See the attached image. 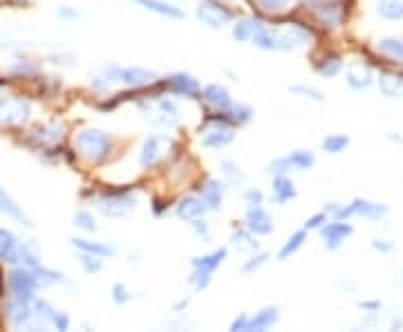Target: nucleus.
I'll return each instance as SVG.
<instances>
[{"mask_svg":"<svg viewBox=\"0 0 403 332\" xmlns=\"http://www.w3.org/2000/svg\"><path fill=\"white\" fill-rule=\"evenodd\" d=\"M318 19L325 27H338L343 14H340V9L336 5H325V7L318 9Z\"/></svg>","mask_w":403,"mask_h":332,"instance_id":"36","label":"nucleus"},{"mask_svg":"<svg viewBox=\"0 0 403 332\" xmlns=\"http://www.w3.org/2000/svg\"><path fill=\"white\" fill-rule=\"evenodd\" d=\"M79 263L83 265V269L88 271V274H97V271H101V267H103V263H101L99 256H95V254H85V251L79 254Z\"/></svg>","mask_w":403,"mask_h":332,"instance_id":"41","label":"nucleus"},{"mask_svg":"<svg viewBox=\"0 0 403 332\" xmlns=\"http://www.w3.org/2000/svg\"><path fill=\"white\" fill-rule=\"evenodd\" d=\"M222 175H224V182L231 185V187H242L246 182V177H244L240 166L236 162H229V160L222 162Z\"/></svg>","mask_w":403,"mask_h":332,"instance_id":"33","label":"nucleus"},{"mask_svg":"<svg viewBox=\"0 0 403 332\" xmlns=\"http://www.w3.org/2000/svg\"><path fill=\"white\" fill-rule=\"evenodd\" d=\"M345 81L352 90H367L372 83H375V74L365 63L359 61H352L345 68Z\"/></svg>","mask_w":403,"mask_h":332,"instance_id":"14","label":"nucleus"},{"mask_svg":"<svg viewBox=\"0 0 403 332\" xmlns=\"http://www.w3.org/2000/svg\"><path fill=\"white\" fill-rule=\"evenodd\" d=\"M168 85H170V90H173V93L179 95V97H197V95L202 93L199 81L193 77V74H186V72L170 74Z\"/></svg>","mask_w":403,"mask_h":332,"instance_id":"17","label":"nucleus"},{"mask_svg":"<svg viewBox=\"0 0 403 332\" xmlns=\"http://www.w3.org/2000/svg\"><path fill=\"white\" fill-rule=\"evenodd\" d=\"M278 319H281V310H278V306H267L260 312H256V316H249V328H246V332L249 330H256V332L269 330L271 326L278 323Z\"/></svg>","mask_w":403,"mask_h":332,"instance_id":"21","label":"nucleus"},{"mask_svg":"<svg viewBox=\"0 0 403 332\" xmlns=\"http://www.w3.org/2000/svg\"><path fill=\"white\" fill-rule=\"evenodd\" d=\"M115 79H117V83L139 88V85H148L150 81L157 79V72L146 70V68H137V66H132V68L115 66Z\"/></svg>","mask_w":403,"mask_h":332,"instance_id":"11","label":"nucleus"},{"mask_svg":"<svg viewBox=\"0 0 403 332\" xmlns=\"http://www.w3.org/2000/svg\"><path fill=\"white\" fill-rule=\"evenodd\" d=\"M352 224L343 222V220H334V222H325L320 227V234H323V245L328 249H336L345 243V240L352 236Z\"/></svg>","mask_w":403,"mask_h":332,"instance_id":"12","label":"nucleus"},{"mask_svg":"<svg viewBox=\"0 0 403 332\" xmlns=\"http://www.w3.org/2000/svg\"><path fill=\"white\" fill-rule=\"evenodd\" d=\"M52 323H54L58 330H68V328H70V316H68L66 312L54 310V314H52Z\"/></svg>","mask_w":403,"mask_h":332,"instance_id":"50","label":"nucleus"},{"mask_svg":"<svg viewBox=\"0 0 403 332\" xmlns=\"http://www.w3.org/2000/svg\"><path fill=\"white\" fill-rule=\"evenodd\" d=\"M32 314L41 323H52V314H54V308L48 304L45 299H34V308H32Z\"/></svg>","mask_w":403,"mask_h":332,"instance_id":"39","label":"nucleus"},{"mask_svg":"<svg viewBox=\"0 0 403 332\" xmlns=\"http://www.w3.org/2000/svg\"><path fill=\"white\" fill-rule=\"evenodd\" d=\"M224 191H226V185L220 182V180H209L204 185V189H202V200H204L209 211H218L222 207Z\"/></svg>","mask_w":403,"mask_h":332,"instance_id":"23","label":"nucleus"},{"mask_svg":"<svg viewBox=\"0 0 403 332\" xmlns=\"http://www.w3.org/2000/svg\"><path fill=\"white\" fill-rule=\"evenodd\" d=\"M132 3H137L139 7L146 9V11L157 14V16H164V19H182L184 16L179 7L170 5V3H164V0H132Z\"/></svg>","mask_w":403,"mask_h":332,"instance_id":"25","label":"nucleus"},{"mask_svg":"<svg viewBox=\"0 0 403 332\" xmlns=\"http://www.w3.org/2000/svg\"><path fill=\"white\" fill-rule=\"evenodd\" d=\"M289 93H293V95H298V97H303V99H312V101H325V97H323V93L318 88H312V85H303V83H296V85H289Z\"/></svg>","mask_w":403,"mask_h":332,"instance_id":"40","label":"nucleus"},{"mask_svg":"<svg viewBox=\"0 0 403 332\" xmlns=\"http://www.w3.org/2000/svg\"><path fill=\"white\" fill-rule=\"evenodd\" d=\"M328 211V209H325ZM328 214H332L336 220H347L352 216H361L365 220H381L385 214H387V207L381 204V202H372V200H361L356 198L352 200L350 204H336V207H330Z\"/></svg>","mask_w":403,"mask_h":332,"instance_id":"4","label":"nucleus"},{"mask_svg":"<svg viewBox=\"0 0 403 332\" xmlns=\"http://www.w3.org/2000/svg\"><path fill=\"white\" fill-rule=\"evenodd\" d=\"M105 218H128L137 209V193L135 191H119L108 193L95 204Z\"/></svg>","mask_w":403,"mask_h":332,"instance_id":"5","label":"nucleus"},{"mask_svg":"<svg viewBox=\"0 0 403 332\" xmlns=\"http://www.w3.org/2000/svg\"><path fill=\"white\" fill-rule=\"evenodd\" d=\"M197 19L202 25L211 29H224L234 23V14L229 7H224L218 0H202L197 5Z\"/></svg>","mask_w":403,"mask_h":332,"instance_id":"7","label":"nucleus"},{"mask_svg":"<svg viewBox=\"0 0 403 332\" xmlns=\"http://www.w3.org/2000/svg\"><path fill=\"white\" fill-rule=\"evenodd\" d=\"M146 119H150L152 126H159V128H173L179 122V108L175 101L170 99H159L155 103V110L148 108Z\"/></svg>","mask_w":403,"mask_h":332,"instance_id":"8","label":"nucleus"},{"mask_svg":"<svg viewBox=\"0 0 403 332\" xmlns=\"http://www.w3.org/2000/svg\"><path fill=\"white\" fill-rule=\"evenodd\" d=\"M271 195L278 204H287L289 200L296 198V187H293L291 177L285 175H273V187H271Z\"/></svg>","mask_w":403,"mask_h":332,"instance_id":"24","label":"nucleus"},{"mask_svg":"<svg viewBox=\"0 0 403 332\" xmlns=\"http://www.w3.org/2000/svg\"><path fill=\"white\" fill-rule=\"evenodd\" d=\"M202 97H204V101L209 105H213L215 110H220V113H229L231 108H234V99H231V93L220 85V83H211L206 85L204 90H202Z\"/></svg>","mask_w":403,"mask_h":332,"instance_id":"15","label":"nucleus"},{"mask_svg":"<svg viewBox=\"0 0 403 332\" xmlns=\"http://www.w3.org/2000/svg\"><path fill=\"white\" fill-rule=\"evenodd\" d=\"M72 245L79 249V251H85V254H95L99 259H105V256H112L115 249L105 243H99V240H88V238H74Z\"/></svg>","mask_w":403,"mask_h":332,"instance_id":"27","label":"nucleus"},{"mask_svg":"<svg viewBox=\"0 0 403 332\" xmlns=\"http://www.w3.org/2000/svg\"><path fill=\"white\" fill-rule=\"evenodd\" d=\"M32 269H34V274H36V279H38V285H54V283L63 281V274H61V271L48 269V267H43L41 263H36Z\"/></svg>","mask_w":403,"mask_h":332,"instance_id":"37","label":"nucleus"},{"mask_svg":"<svg viewBox=\"0 0 403 332\" xmlns=\"http://www.w3.org/2000/svg\"><path fill=\"white\" fill-rule=\"evenodd\" d=\"M303 3H316V0H303Z\"/></svg>","mask_w":403,"mask_h":332,"instance_id":"54","label":"nucleus"},{"mask_svg":"<svg viewBox=\"0 0 403 332\" xmlns=\"http://www.w3.org/2000/svg\"><path fill=\"white\" fill-rule=\"evenodd\" d=\"M74 224H76L79 229H83V232H97V229H99L95 216L88 214V211H79V214L74 216Z\"/></svg>","mask_w":403,"mask_h":332,"instance_id":"42","label":"nucleus"},{"mask_svg":"<svg viewBox=\"0 0 403 332\" xmlns=\"http://www.w3.org/2000/svg\"><path fill=\"white\" fill-rule=\"evenodd\" d=\"M320 146H323L325 153L336 155V153H343V150L350 146V138L347 135H328V138L320 142Z\"/></svg>","mask_w":403,"mask_h":332,"instance_id":"35","label":"nucleus"},{"mask_svg":"<svg viewBox=\"0 0 403 332\" xmlns=\"http://www.w3.org/2000/svg\"><path fill=\"white\" fill-rule=\"evenodd\" d=\"M246 328H249V314H240L238 319H234V323H231V330H240V332H246Z\"/></svg>","mask_w":403,"mask_h":332,"instance_id":"51","label":"nucleus"},{"mask_svg":"<svg viewBox=\"0 0 403 332\" xmlns=\"http://www.w3.org/2000/svg\"><path fill=\"white\" fill-rule=\"evenodd\" d=\"M191 227H193V232H195L202 240H209V238H211V227H209V222H204L202 218L193 220V222H191Z\"/></svg>","mask_w":403,"mask_h":332,"instance_id":"49","label":"nucleus"},{"mask_svg":"<svg viewBox=\"0 0 403 332\" xmlns=\"http://www.w3.org/2000/svg\"><path fill=\"white\" fill-rule=\"evenodd\" d=\"M9 290H11V296L19 299V301H34V292L38 290V279L34 274L32 267H14L11 274H9Z\"/></svg>","mask_w":403,"mask_h":332,"instance_id":"6","label":"nucleus"},{"mask_svg":"<svg viewBox=\"0 0 403 332\" xmlns=\"http://www.w3.org/2000/svg\"><path fill=\"white\" fill-rule=\"evenodd\" d=\"M379 90L387 99H403V74L399 72H381L379 74Z\"/></svg>","mask_w":403,"mask_h":332,"instance_id":"19","label":"nucleus"},{"mask_svg":"<svg viewBox=\"0 0 403 332\" xmlns=\"http://www.w3.org/2000/svg\"><path fill=\"white\" fill-rule=\"evenodd\" d=\"M267 261H269V254H267V251H253L251 259L242 265V271H244V274H251V271L260 269V267L265 265Z\"/></svg>","mask_w":403,"mask_h":332,"instance_id":"43","label":"nucleus"},{"mask_svg":"<svg viewBox=\"0 0 403 332\" xmlns=\"http://www.w3.org/2000/svg\"><path fill=\"white\" fill-rule=\"evenodd\" d=\"M177 216L184 220V222H193L197 218H202L206 214V204L202 200V195H184V198L177 202Z\"/></svg>","mask_w":403,"mask_h":332,"instance_id":"16","label":"nucleus"},{"mask_svg":"<svg viewBox=\"0 0 403 332\" xmlns=\"http://www.w3.org/2000/svg\"><path fill=\"white\" fill-rule=\"evenodd\" d=\"M5 316L7 321L14 326V328H23L27 326L29 321H32V308H29V304H25V301H19V299H11L9 304L5 306Z\"/></svg>","mask_w":403,"mask_h":332,"instance_id":"18","label":"nucleus"},{"mask_svg":"<svg viewBox=\"0 0 403 332\" xmlns=\"http://www.w3.org/2000/svg\"><path fill=\"white\" fill-rule=\"evenodd\" d=\"M36 133H43V140L45 142H56V140H61V126H56V124H52V126H43V128H38Z\"/></svg>","mask_w":403,"mask_h":332,"instance_id":"47","label":"nucleus"},{"mask_svg":"<svg viewBox=\"0 0 403 332\" xmlns=\"http://www.w3.org/2000/svg\"><path fill=\"white\" fill-rule=\"evenodd\" d=\"M312 38L314 36L307 27L291 25V27H283V29L262 27L251 43L258 50H265V52H298V50L307 48V45L312 43Z\"/></svg>","mask_w":403,"mask_h":332,"instance_id":"1","label":"nucleus"},{"mask_svg":"<svg viewBox=\"0 0 403 332\" xmlns=\"http://www.w3.org/2000/svg\"><path fill=\"white\" fill-rule=\"evenodd\" d=\"M0 261L3 263H19L21 261V245L11 232L0 227Z\"/></svg>","mask_w":403,"mask_h":332,"instance_id":"22","label":"nucleus"},{"mask_svg":"<svg viewBox=\"0 0 403 332\" xmlns=\"http://www.w3.org/2000/svg\"><path fill=\"white\" fill-rule=\"evenodd\" d=\"M226 256H229V249L226 247H220V249H215L206 256H197V259H193V274H191V285L202 292V290H206L211 281H213V274H215V269H218L224 261H226Z\"/></svg>","mask_w":403,"mask_h":332,"instance_id":"3","label":"nucleus"},{"mask_svg":"<svg viewBox=\"0 0 403 332\" xmlns=\"http://www.w3.org/2000/svg\"><path fill=\"white\" fill-rule=\"evenodd\" d=\"M361 308L363 310H379L381 304H379V301H365V304H361Z\"/></svg>","mask_w":403,"mask_h":332,"instance_id":"53","label":"nucleus"},{"mask_svg":"<svg viewBox=\"0 0 403 332\" xmlns=\"http://www.w3.org/2000/svg\"><path fill=\"white\" fill-rule=\"evenodd\" d=\"M29 115H32V108L23 99H7L0 103V122L5 124H25Z\"/></svg>","mask_w":403,"mask_h":332,"instance_id":"13","label":"nucleus"},{"mask_svg":"<svg viewBox=\"0 0 403 332\" xmlns=\"http://www.w3.org/2000/svg\"><path fill=\"white\" fill-rule=\"evenodd\" d=\"M372 247H375L377 251H390V249H392V243H383V240H375V243H372Z\"/></svg>","mask_w":403,"mask_h":332,"instance_id":"52","label":"nucleus"},{"mask_svg":"<svg viewBox=\"0 0 403 332\" xmlns=\"http://www.w3.org/2000/svg\"><path fill=\"white\" fill-rule=\"evenodd\" d=\"M234 245L240 249V251H249V254H253V251H258V240H256V234H251L249 229H238V232H234Z\"/></svg>","mask_w":403,"mask_h":332,"instance_id":"34","label":"nucleus"},{"mask_svg":"<svg viewBox=\"0 0 403 332\" xmlns=\"http://www.w3.org/2000/svg\"><path fill=\"white\" fill-rule=\"evenodd\" d=\"M262 27L265 25H262L258 19H242L234 25V38L238 43H249V41H253V36L260 32Z\"/></svg>","mask_w":403,"mask_h":332,"instance_id":"26","label":"nucleus"},{"mask_svg":"<svg viewBox=\"0 0 403 332\" xmlns=\"http://www.w3.org/2000/svg\"><path fill=\"white\" fill-rule=\"evenodd\" d=\"M234 138H236L234 130L226 128V126H220V128L209 130L204 138H202V146H204L206 150H222L234 142Z\"/></svg>","mask_w":403,"mask_h":332,"instance_id":"20","label":"nucleus"},{"mask_svg":"<svg viewBox=\"0 0 403 332\" xmlns=\"http://www.w3.org/2000/svg\"><path fill=\"white\" fill-rule=\"evenodd\" d=\"M112 299H115V304L123 306V304H128V301L132 299V294H130V290L123 283H117L115 288H112Z\"/></svg>","mask_w":403,"mask_h":332,"instance_id":"45","label":"nucleus"},{"mask_svg":"<svg viewBox=\"0 0 403 332\" xmlns=\"http://www.w3.org/2000/svg\"><path fill=\"white\" fill-rule=\"evenodd\" d=\"M340 70H343V61H340L338 56L323 58L320 66H318V74H320V77H328V79L336 77V74H338Z\"/></svg>","mask_w":403,"mask_h":332,"instance_id":"38","label":"nucleus"},{"mask_svg":"<svg viewBox=\"0 0 403 332\" xmlns=\"http://www.w3.org/2000/svg\"><path fill=\"white\" fill-rule=\"evenodd\" d=\"M305 240H307V229L293 232V234L285 240V245L281 247V251H278V259H281V261H289L291 256L305 245Z\"/></svg>","mask_w":403,"mask_h":332,"instance_id":"29","label":"nucleus"},{"mask_svg":"<svg viewBox=\"0 0 403 332\" xmlns=\"http://www.w3.org/2000/svg\"><path fill=\"white\" fill-rule=\"evenodd\" d=\"M262 200H265V195L258 189H246L244 191V202L249 207H262Z\"/></svg>","mask_w":403,"mask_h":332,"instance_id":"48","label":"nucleus"},{"mask_svg":"<svg viewBox=\"0 0 403 332\" xmlns=\"http://www.w3.org/2000/svg\"><path fill=\"white\" fill-rule=\"evenodd\" d=\"M76 150L90 162H103L108 155H110L112 148V138L101 128H85L76 135L74 140Z\"/></svg>","mask_w":403,"mask_h":332,"instance_id":"2","label":"nucleus"},{"mask_svg":"<svg viewBox=\"0 0 403 332\" xmlns=\"http://www.w3.org/2000/svg\"><path fill=\"white\" fill-rule=\"evenodd\" d=\"M168 148V140L162 138V135H150V138L144 140L142 144V153H139V164L144 166V169H152L155 164H159L164 153Z\"/></svg>","mask_w":403,"mask_h":332,"instance_id":"9","label":"nucleus"},{"mask_svg":"<svg viewBox=\"0 0 403 332\" xmlns=\"http://www.w3.org/2000/svg\"><path fill=\"white\" fill-rule=\"evenodd\" d=\"M258 3L267 11H285L289 7V0H258Z\"/></svg>","mask_w":403,"mask_h":332,"instance_id":"46","label":"nucleus"},{"mask_svg":"<svg viewBox=\"0 0 403 332\" xmlns=\"http://www.w3.org/2000/svg\"><path fill=\"white\" fill-rule=\"evenodd\" d=\"M287 164H289V169L291 171H309L314 166V153H309V150L305 148H298V150H293V153L285 155Z\"/></svg>","mask_w":403,"mask_h":332,"instance_id":"28","label":"nucleus"},{"mask_svg":"<svg viewBox=\"0 0 403 332\" xmlns=\"http://www.w3.org/2000/svg\"><path fill=\"white\" fill-rule=\"evenodd\" d=\"M328 220H330V214H328V211H318V214H314L312 218H307V220H305V229H307V232H309V229H320Z\"/></svg>","mask_w":403,"mask_h":332,"instance_id":"44","label":"nucleus"},{"mask_svg":"<svg viewBox=\"0 0 403 332\" xmlns=\"http://www.w3.org/2000/svg\"><path fill=\"white\" fill-rule=\"evenodd\" d=\"M0 209H3L5 214H9L11 218H16L21 224H27V227H32V222L27 220V216L23 214V209H21L16 202H14V200L9 198V195H7L3 189H0Z\"/></svg>","mask_w":403,"mask_h":332,"instance_id":"32","label":"nucleus"},{"mask_svg":"<svg viewBox=\"0 0 403 332\" xmlns=\"http://www.w3.org/2000/svg\"><path fill=\"white\" fill-rule=\"evenodd\" d=\"M377 48L381 54H385L387 58H394V61H401L403 63V38H397V36H387V38H381L377 43Z\"/></svg>","mask_w":403,"mask_h":332,"instance_id":"31","label":"nucleus"},{"mask_svg":"<svg viewBox=\"0 0 403 332\" xmlns=\"http://www.w3.org/2000/svg\"><path fill=\"white\" fill-rule=\"evenodd\" d=\"M377 14L385 21H403V0H379Z\"/></svg>","mask_w":403,"mask_h":332,"instance_id":"30","label":"nucleus"},{"mask_svg":"<svg viewBox=\"0 0 403 332\" xmlns=\"http://www.w3.org/2000/svg\"><path fill=\"white\" fill-rule=\"evenodd\" d=\"M244 227L256 236H269L273 234L276 224H273V218L269 216V211H265L262 207H249L246 209Z\"/></svg>","mask_w":403,"mask_h":332,"instance_id":"10","label":"nucleus"}]
</instances>
